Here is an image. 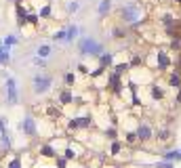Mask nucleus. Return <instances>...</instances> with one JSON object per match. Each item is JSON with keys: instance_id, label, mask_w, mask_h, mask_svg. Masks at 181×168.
I'll use <instances>...</instances> for the list:
<instances>
[{"instance_id": "nucleus-1", "label": "nucleus", "mask_w": 181, "mask_h": 168, "mask_svg": "<svg viewBox=\"0 0 181 168\" xmlns=\"http://www.w3.org/2000/svg\"><path fill=\"white\" fill-rule=\"evenodd\" d=\"M49 86H51V78H49V76H36V78H34V90H36V92L49 90Z\"/></svg>"}, {"instance_id": "nucleus-2", "label": "nucleus", "mask_w": 181, "mask_h": 168, "mask_svg": "<svg viewBox=\"0 0 181 168\" xmlns=\"http://www.w3.org/2000/svg\"><path fill=\"white\" fill-rule=\"evenodd\" d=\"M80 51L86 53V55H88V53H99V51H101V46H99L97 42H93V40H84L82 46H80Z\"/></svg>"}, {"instance_id": "nucleus-3", "label": "nucleus", "mask_w": 181, "mask_h": 168, "mask_svg": "<svg viewBox=\"0 0 181 168\" xmlns=\"http://www.w3.org/2000/svg\"><path fill=\"white\" fill-rule=\"evenodd\" d=\"M122 15L126 17V21H135V19H139V9H124L122 11Z\"/></svg>"}, {"instance_id": "nucleus-4", "label": "nucleus", "mask_w": 181, "mask_h": 168, "mask_svg": "<svg viewBox=\"0 0 181 168\" xmlns=\"http://www.w3.org/2000/svg\"><path fill=\"white\" fill-rule=\"evenodd\" d=\"M7 86H9V101H11V103H15V101H17V92H15V80H13V78H9Z\"/></svg>"}, {"instance_id": "nucleus-5", "label": "nucleus", "mask_w": 181, "mask_h": 168, "mask_svg": "<svg viewBox=\"0 0 181 168\" xmlns=\"http://www.w3.org/2000/svg\"><path fill=\"white\" fill-rule=\"evenodd\" d=\"M137 135H139V139H141V141L150 139V135H152V132H150V126H147V124H141V126H139V130H137Z\"/></svg>"}, {"instance_id": "nucleus-6", "label": "nucleus", "mask_w": 181, "mask_h": 168, "mask_svg": "<svg viewBox=\"0 0 181 168\" xmlns=\"http://www.w3.org/2000/svg\"><path fill=\"white\" fill-rule=\"evenodd\" d=\"M23 128H26V132L28 135H34V120H26V122H23Z\"/></svg>"}, {"instance_id": "nucleus-7", "label": "nucleus", "mask_w": 181, "mask_h": 168, "mask_svg": "<svg viewBox=\"0 0 181 168\" xmlns=\"http://www.w3.org/2000/svg\"><path fill=\"white\" fill-rule=\"evenodd\" d=\"M105 11H109V0H103L101 7H99V13H101V15H103Z\"/></svg>"}, {"instance_id": "nucleus-8", "label": "nucleus", "mask_w": 181, "mask_h": 168, "mask_svg": "<svg viewBox=\"0 0 181 168\" xmlns=\"http://www.w3.org/2000/svg\"><path fill=\"white\" fill-rule=\"evenodd\" d=\"M0 61H2V63H7V61H9V53H7L4 49L0 51Z\"/></svg>"}, {"instance_id": "nucleus-9", "label": "nucleus", "mask_w": 181, "mask_h": 168, "mask_svg": "<svg viewBox=\"0 0 181 168\" xmlns=\"http://www.w3.org/2000/svg\"><path fill=\"white\" fill-rule=\"evenodd\" d=\"M78 34V28H70V30H67V38H74Z\"/></svg>"}, {"instance_id": "nucleus-10", "label": "nucleus", "mask_w": 181, "mask_h": 168, "mask_svg": "<svg viewBox=\"0 0 181 168\" xmlns=\"http://www.w3.org/2000/svg\"><path fill=\"white\" fill-rule=\"evenodd\" d=\"M38 53H40L42 57H47V55H49V46H42V49H40Z\"/></svg>"}, {"instance_id": "nucleus-11", "label": "nucleus", "mask_w": 181, "mask_h": 168, "mask_svg": "<svg viewBox=\"0 0 181 168\" xmlns=\"http://www.w3.org/2000/svg\"><path fill=\"white\" fill-rule=\"evenodd\" d=\"M76 9H78L76 2H70V4H67V11H76Z\"/></svg>"}]
</instances>
